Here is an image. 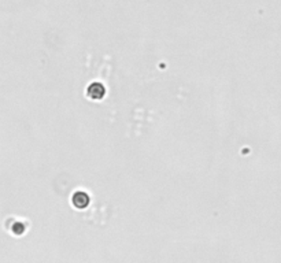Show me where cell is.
Returning <instances> with one entry per match:
<instances>
[{
	"mask_svg": "<svg viewBox=\"0 0 281 263\" xmlns=\"http://www.w3.org/2000/svg\"><path fill=\"white\" fill-rule=\"evenodd\" d=\"M73 204L75 209H85L89 204V196L85 192H77L73 195Z\"/></svg>",
	"mask_w": 281,
	"mask_h": 263,
	"instance_id": "7a4b0ae2",
	"label": "cell"
},
{
	"mask_svg": "<svg viewBox=\"0 0 281 263\" xmlns=\"http://www.w3.org/2000/svg\"><path fill=\"white\" fill-rule=\"evenodd\" d=\"M104 94H106V89H104V87H103L102 84H99V82L91 84L88 89H87V95H88L92 100H100L103 96H104Z\"/></svg>",
	"mask_w": 281,
	"mask_h": 263,
	"instance_id": "6da1fadb",
	"label": "cell"
}]
</instances>
